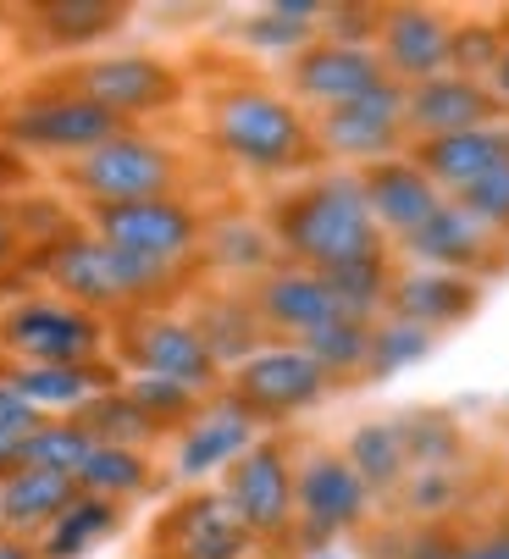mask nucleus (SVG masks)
<instances>
[{
    "label": "nucleus",
    "instance_id": "28",
    "mask_svg": "<svg viewBox=\"0 0 509 559\" xmlns=\"http://www.w3.org/2000/svg\"><path fill=\"white\" fill-rule=\"evenodd\" d=\"M90 449H95V438L83 432L78 421H45L39 432L23 438V465L28 471H56V476H72V483H78Z\"/></svg>",
    "mask_w": 509,
    "mask_h": 559
},
{
    "label": "nucleus",
    "instance_id": "7",
    "mask_svg": "<svg viewBox=\"0 0 509 559\" xmlns=\"http://www.w3.org/2000/svg\"><path fill=\"white\" fill-rule=\"evenodd\" d=\"M227 510L249 537H277L294 521V471L277 443H254L227 471Z\"/></svg>",
    "mask_w": 509,
    "mask_h": 559
},
{
    "label": "nucleus",
    "instance_id": "15",
    "mask_svg": "<svg viewBox=\"0 0 509 559\" xmlns=\"http://www.w3.org/2000/svg\"><path fill=\"white\" fill-rule=\"evenodd\" d=\"M294 84H299L305 100H316V106L332 111V106H350V100L371 95V90L382 84V67H377V56L360 50V45H316V50L299 56Z\"/></svg>",
    "mask_w": 509,
    "mask_h": 559
},
{
    "label": "nucleus",
    "instance_id": "1",
    "mask_svg": "<svg viewBox=\"0 0 509 559\" xmlns=\"http://www.w3.org/2000/svg\"><path fill=\"white\" fill-rule=\"evenodd\" d=\"M283 238L305 261V272H321V277L360 261H382V227L355 178H327L310 194H299L294 211L283 216Z\"/></svg>",
    "mask_w": 509,
    "mask_h": 559
},
{
    "label": "nucleus",
    "instance_id": "14",
    "mask_svg": "<svg viewBox=\"0 0 509 559\" xmlns=\"http://www.w3.org/2000/svg\"><path fill=\"white\" fill-rule=\"evenodd\" d=\"M83 95L95 106H106L111 117H128V111H155L178 95V78L166 72L161 61L150 56H117V61H95L83 67Z\"/></svg>",
    "mask_w": 509,
    "mask_h": 559
},
{
    "label": "nucleus",
    "instance_id": "40",
    "mask_svg": "<svg viewBox=\"0 0 509 559\" xmlns=\"http://www.w3.org/2000/svg\"><path fill=\"white\" fill-rule=\"evenodd\" d=\"M460 554H465V543H454V537L438 532V526H433V532H421V537L404 548V559H460Z\"/></svg>",
    "mask_w": 509,
    "mask_h": 559
},
{
    "label": "nucleus",
    "instance_id": "34",
    "mask_svg": "<svg viewBox=\"0 0 509 559\" xmlns=\"http://www.w3.org/2000/svg\"><path fill=\"white\" fill-rule=\"evenodd\" d=\"M310 17H321V7H310V0H288V7H272L267 17H254L244 34L254 45H267V50H288L310 34Z\"/></svg>",
    "mask_w": 509,
    "mask_h": 559
},
{
    "label": "nucleus",
    "instance_id": "29",
    "mask_svg": "<svg viewBox=\"0 0 509 559\" xmlns=\"http://www.w3.org/2000/svg\"><path fill=\"white\" fill-rule=\"evenodd\" d=\"M144 460L133 449H117V443H95L90 460L78 471V488L95 493V499H122V493H139L144 488Z\"/></svg>",
    "mask_w": 509,
    "mask_h": 559
},
{
    "label": "nucleus",
    "instance_id": "10",
    "mask_svg": "<svg viewBox=\"0 0 509 559\" xmlns=\"http://www.w3.org/2000/svg\"><path fill=\"white\" fill-rule=\"evenodd\" d=\"M122 117H111L106 106H95L90 95H50V100H28L12 111V133L23 144H45V150H83L117 139Z\"/></svg>",
    "mask_w": 509,
    "mask_h": 559
},
{
    "label": "nucleus",
    "instance_id": "11",
    "mask_svg": "<svg viewBox=\"0 0 509 559\" xmlns=\"http://www.w3.org/2000/svg\"><path fill=\"white\" fill-rule=\"evenodd\" d=\"M404 106H410V95L382 78L371 95H360V100H350V106H332V111L321 117V144H327L332 155H355V162L388 155L393 139H399V128H404Z\"/></svg>",
    "mask_w": 509,
    "mask_h": 559
},
{
    "label": "nucleus",
    "instance_id": "44",
    "mask_svg": "<svg viewBox=\"0 0 509 559\" xmlns=\"http://www.w3.org/2000/svg\"><path fill=\"white\" fill-rule=\"evenodd\" d=\"M493 90H498V100H509V50H504L498 67H493Z\"/></svg>",
    "mask_w": 509,
    "mask_h": 559
},
{
    "label": "nucleus",
    "instance_id": "46",
    "mask_svg": "<svg viewBox=\"0 0 509 559\" xmlns=\"http://www.w3.org/2000/svg\"><path fill=\"white\" fill-rule=\"evenodd\" d=\"M0 559H34V548H23V543H0Z\"/></svg>",
    "mask_w": 509,
    "mask_h": 559
},
{
    "label": "nucleus",
    "instance_id": "12",
    "mask_svg": "<svg viewBox=\"0 0 509 559\" xmlns=\"http://www.w3.org/2000/svg\"><path fill=\"white\" fill-rule=\"evenodd\" d=\"M128 355L144 366V377H166L189 393L216 382V355L205 349L200 328H189V322H139L128 333Z\"/></svg>",
    "mask_w": 509,
    "mask_h": 559
},
{
    "label": "nucleus",
    "instance_id": "13",
    "mask_svg": "<svg viewBox=\"0 0 509 559\" xmlns=\"http://www.w3.org/2000/svg\"><path fill=\"white\" fill-rule=\"evenodd\" d=\"M382 50H388V67L410 84H433L449 67V50H454V28L427 12V7H399L382 17Z\"/></svg>",
    "mask_w": 509,
    "mask_h": 559
},
{
    "label": "nucleus",
    "instance_id": "6",
    "mask_svg": "<svg viewBox=\"0 0 509 559\" xmlns=\"http://www.w3.org/2000/svg\"><path fill=\"white\" fill-rule=\"evenodd\" d=\"M7 349L28 355V366H83L100 349V322L61 299H28L7 316Z\"/></svg>",
    "mask_w": 509,
    "mask_h": 559
},
{
    "label": "nucleus",
    "instance_id": "37",
    "mask_svg": "<svg viewBox=\"0 0 509 559\" xmlns=\"http://www.w3.org/2000/svg\"><path fill=\"white\" fill-rule=\"evenodd\" d=\"M498 56H504V45H498V34H493L487 23L454 28V50H449V67H460V78H471V72H493V67H498Z\"/></svg>",
    "mask_w": 509,
    "mask_h": 559
},
{
    "label": "nucleus",
    "instance_id": "23",
    "mask_svg": "<svg viewBox=\"0 0 509 559\" xmlns=\"http://www.w3.org/2000/svg\"><path fill=\"white\" fill-rule=\"evenodd\" d=\"M261 310H267V322L294 328V333L305 338V333H316L321 322H332L338 299H332V288H327L321 272H277V277H267V288H261Z\"/></svg>",
    "mask_w": 509,
    "mask_h": 559
},
{
    "label": "nucleus",
    "instance_id": "27",
    "mask_svg": "<svg viewBox=\"0 0 509 559\" xmlns=\"http://www.w3.org/2000/svg\"><path fill=\"white\" fill-rule=\"evenodd\" d=\"M350 465L366 488H393L410 471V449H404V427L399 421H366L350 438Z\"/></svg>",
    "mask_w": 509,
    "mask_h": 559
},
{
    "label": "nucleus",
    "instance_id": "19",
    "mask_svg": "<svg viewBox=\"0 0 509 559\" xmlns=\"http://www.w3.org/2000/svg\"><path fill=\"white\" fill-rule=\"evenodd\" d=\"M254 449V421L244 405H216L205 416H194V427L184 432L178 443V476H189V483H200V476L211 471H233L244 454Z\"/></svg>",
    "mask_w": 509,
    "mask_h": 559
},
{
    "label": "nucleus",
    "instance_id": "21",
    "mask_svg": "<svg viewBox=\"0 0 509 559\" xmlns=\"http://www.w3.org/2000/svg\"><path fill=\"white\" fill-rule=\"evenodd\" d=\"M72 499H78V483H72V476L17 465V471L7 476V483H0V526H17V532L50 526Z\"/></svg>",
    "mask_w": 509,
    "mask_h": 559
},
{
    "label": "nucleus",
    "instance_id": "22",
    "mask_svg": "<svg viewBox=\"0 0 509 559\" xmlns=\"http://www.w3.org/2000/svg\"><path fill=\"white\" fill-rule=\"evenodd\" d=\"M393 305H399V322H415L433 333V328H449L460 316H471L476 288L460 272H415L393 288Z\"/></svg>",
    "mask_w": 509,
    "mask_h": 559
},
{
    "label": "nucleus",
    "instance_id": "20",
    "mask_svg": "<svg viewBox=\"0 0 509 559\" xmlns=\"http://www.w3.org/2000/svg\"><path fill=\"white\" fill-rule=\"evenodd\" d=\"M166 543H173V559H244L249 532L238 526L227 499H194L178 510Z\"/></svg>",
    "mask_w": 509,
    "mask_h": 559
},
{
    "label": "nucleus",
    "instance_id": "26",
    "mask_svg": "<svg viewBox=\"0 0 509 559\" xmlns=\"http://www.w3.org/2000/svg\"><path fill=\"white\" fill-rule=\"evenodd\" d=\"M111 526H117V504H111V499L78 493V499L45 526V559H78V554H90Z\"/></svg>",
    "mask_w": 509,
    "mask_h": 559
},
{
    "label": "nucleus",
    "instance_id": "32",
    "mask_svg": "<svg viewBox=\"0 0 509 559\" xmlns=\"http://www.w3.org/2000/svg\"><path fill=\"white\" fill-rule=\"evenodd\" d=\"M95 443H117V449H133V438L150 432V416L133 405L128 393H106V399H90V416L78 421Z\"/></svg>",
    "mask_w": 509,
    "mask_h": 559
},
{
    "label": "nucleus",
    "instance_id": "42",
    "mask_svg": "<svg viewBox=\"0 0 509 559\" xmlns=\"http://www.w3.org/2000/svg\"><path fill=\"white\" fill-rule=\"evenodd\" d=\"M332 17H338V23H332V34H338L332 45H350V34L360 39V34L371 28V12H366V7H360V12H332Z\"/></svg>",
    "mask_w": 509,
    "mask_h": 559
},
{
    "label": "nucleus",
    "instance_id": "24",
    "mask_svg": "<svg viewBox=\"0 0 509 559\" xmlns=\"http://www.w3.org/2000/svg\"><path fill=\"white\" fill-rule=\"evenodd\" d=\"M404 245H410V255H421L433 272H454V266H471L482 255V227L460 205H438L427 222L404 238Z\"/></svg>",
    "mask_w": 509,
    "mask_h": 559
},
{
    "label": "nucleus",
    "instance_id": "30",
    "mask_svg": "<svg viewBox=\"0 0 509 559\" xmlns=\"http://www.w3.org/2000/svg\"><path fill=\"white\" fill-rule=\"evenodd\" d=\"M327 377L332 371H355V366H366V355H371V328L366 322H350V316H332V322H321L316 333H305V344H299Z\"/></svg>",
    "mask_w": 509,
    "mask_h": 559
},
{
    "label": "nucleus",
    "instance_id": "33",
    "mask_svg": "<svg viewBox=\"0 0 509 559\" xmlns=\"http://www.w3.org/2000/svg\"><path fill=\"white\" fill-rule=\"evenodd\" d=\"M427 349H433V333H427V328H415V322H388V328L371 333L366 371H371V377H393V371L415 366Z\"/></svg>",
    "mask_w": 509,
    "mask_h": 559
},
{
    "label": "nucleus",
    "instance_id": "18",
    "mask_svg": "<svg viewBox=\"0 0 509 559\" xmlns=\"http://www.w3.org/2000/svg\"><path fill=\"white\" fill-rule=\"evenodd\" d=\"M509 162V133L498 128H471V133H449V139H427L415 155V167L427 173L438 189H471L476 178H487L493 167Z\"/></svg>",
    "mask_w": 509,
    "mask_h": 559
},
{
    "label": "nucleus",
    "instance_id": "25",
    "mask_svg": "<svg viewBox=\"0 0 509 559\" xmlns=\"http://www.w3.org/2000/svg\"><path fill=\"white\" fill-rule=\"evenodd\" d=\"M12 382L39 416L45 411H78V405H90V399H100V371H90V366H23V371H12Z\"/></svg>",
    "mask_w": 509,
    "mask_h": 559
},
{
    "label": "nucleus",
    "instance_id": "16",
    "mask_svg": "<svg viewBox=\"0 0 509 559\" xmlns=\"http://www.w3.org/2000/svg\"><path fill=\"white\" fill-rule=\"evenodd\" d=\"M404 122L421 128L427 139L471 133V128H487L493 122V95L476 84V78L443 72V78H433V84H415V95L404 106Z\"/></svg>",
    "mask_w": 509,
    "mask_h": 559
},
{
    "label": "nucleus",
    "instance_id": "2",
    "mask_svg": "<svg viewBox=\"0 0 509 559\" xmlns=\"http://www.w3.org/2000/svg\"><path fill=\"white\" fill-rule=\"evenodd\" d=\"M211 133L216 144L244 167H261V173H283V167H299L305 162V122L288 100L267 95V90H233L216 100V117H211Z\"/></svg>",
    "mask_w": 509,
    "mask_h": 559
},
{
    "label": "nucleus",
    "instance_id": "5",
    "mask_svg": "<svg viewBox=\"0 0 509 559\" xmlns=\"http://www.w3.org/2000/svg\"><path fill=\"white\" fill-rule=\"evenodd\" d=\"M100 222V238L111 250L144 261V266H161L173 272V261H184L194 250V216L178 205V200H133V205H100L95 211Z\"/></svg>",
    "mask_w": 509,
    "mask_h": 559
},
{
    "label": "nucleus",
    "instance_id": "8",
    "mask_svg": "<svg viewBox=\"0 0 509 559\" xmlns=\"http://www.w3.org/2000/svg\"><path fill=\"white\" fill-rule=\"evenodd\" d=\"M327 388V371L305 355V349H254L238 366V405L254 416H288L316 405Z\"/></svg>",
    "mask_w": 509,
    "mask_h": 559
},
{
    "label": "nucleus",
    "instance_id": "43",
    "mask_svg": "<svg viewBox=\"0 0 509 559\" xmlns=\"http://www.w3.org/2000/svg\"><path fill=\"white\" fill-rule=\"evenodd\" d=\"M17 465H23V438H12V432H0V471L12 476Z\"/></svg>",
    "mask_w": 509,
    "mask_h": 559
},
{
    "label": "nucleus",
    "instance_id": "31",
    "mask_svg": "<svg viewBox=\"0 0 509 559\" xmlns=\"http://www.w3.org/2000/svg\"><path fill=\"white\" fill-rule=\"evenodd\" d=\"M327 288L338 299V316L366 322V316L388 299V272H382V261H360V266H344V272H327Z\"/></svg>",
    "mask_w": 509,
    "mask_h": 559
},
{
    "label": "nucleus",
    "instance_id": "38",
    "mask_svg": "<svg viewBox=\"0 0 509 559\" xmlns=\"http://www.w3.org/2000/svg\"><path fill=\"white\" fill-rule=\"evenodd\" d=\"M45 28L61 34V39H95V34L117 28V12L111 7H50Z\"/></svg>",
    "mask_w": 509,
    "mask_h": 559
},
{
    "label": "nucleus",
    "instance_id": "35",
    "mask_svg": "<svg viewBox=\"0 0 509 559\" xmlns=\"http://www.w3.org/2000/svg\"><path fill=\"white\" fill-rule=\"evenodd\" d=\"M460 211L476 227H509V162L493 167L487 178H476L471 189H460Z\"/></svg>",
    "mask_w": 509,
    "mask_h": 559
},
{
    "label": "nucleus",
    "instance_id": "9",
    "mask_svg": "<svg viewBox=\"0 0 509 559\" xmlns=\"http://www.w3.org/2000/svg\"><path fill=\"white\" fill-rule=\"evenodd\" d=\"M366 499H371V488L355 476V465L338 460V454H316L294 476V515L316 537H332V532L355 526L366 515Z\"/></svg>",
    "mask_w": 509,
    "mask_h": 559
},
{
    "label": "nucleus",
    "instance_id": "41",
    "mask_svg": "<svg viewBox=\"0 0 509 559\" xmlns=\"http://www.w3.org/2000/svg\"><path fill=\"white\" fill-rule=\"evenodd\" d=\"M460 559H509V532H487V537L465 543Z\"/></svg>",
    "mask_w": 509,
    "mask_h": 559
},
{
    "label": "nucleus",
    "instance_id": "4",
    "mask_svg": "<svg viewBox=\"0 0 509 559\" xmlns=\"http://www.w3.org/2000/svg\"><path fill=\"white\" fill-rule=\"evenodd\" d=\"M72 178L90 189L100 205H133V200H161L173 183V155L150 139L117 133L106 144H95L90 155H78Z\"/></svg>",
    "mask_w": 509,
    "mask_h": 559
},
{
    "label": "nucleus",
    "instance_id": "3",
    "mask_svg": "<svg viewBox=\"0 0 509 559\" xmlns=\"http://www.w3.org/2000/svg\"><path fill=\"white\" fill-rule=\"evenodd\" d=\"M45 272L78 305H128V299L150 294L166 277L161 266H144V261L111 250L106 238H61V245L45 255Z\"/></svg>",
    "mask_w": 509,
    "mask_h": 559
},
{
    "label": "nucleus",
    "instance_id": "45",
    "mask_svg": "<svg viewBox=\"0 0 509 559\" xmlns=\"http://www.w3.org/2000/svg\"><path fill=\"white\" fill-rule=\"evenodd\" d=\"M12 250H17V233H12V222H7V216H0V266L12 261Z\"/></svg>",
    "mask_w": 509,
    "mask_h": 559
},
{
    "label": "nucleus",
    "instance_id": "39",
    "mask_svg": "<svg viewBox=\"0 0 509 559\" xmlns=\"http://www.w3.org/2000/svg\"><path fill=\"white\" fill-rule=\"evenodd\" d=\"M45 427V416L28 405V399L17 393V382L12 377H0V432H12V438H28V432H39Z\"/></svg>",
    "mask_w": 509,
    "mask_h": 559
},
{
    "label": "nucleus",
    "instance_id": "36",
    "mask_svg": "<svg viewBox=\"0 0 509 559\" xmlns=\"http://www.w3.org/2000/svg\"><path fill=\"white\" fill-rule=\"evenodd\" d=\"M128 399L150 416V427H155V421H166V416H184V411L194 405V393H189V388H178V382H166V377H133Z\"/></svg>",
    "mask_w": 509,
    "mask_h": 559
},
{
    "label": "nucleus",
    "instance_id": "17",
    "mask_svg": "<svg viewBox=\"0 0 509 559\" xmlns=\"http://www.w3.org/2000/svg\"><path fill=\"white\" fill-rule=\"evenodd\" d=\"M360 189H366V205H371L377 227H393V233H404V238L443 205L438 183L421 173L415 162H382V167L366 173Z\"/></svg>",
    "mask_w": 509,
    "mask_h": 559
},
{
    "label": "nucleus",
    "instance_id": "47",
    "mask_svg": "<svg viewBox=\"0 0 509 559\" xmlns=\"http://www.w3.org/2000/svg\"><path fill=\"white\" fill-rule=\"evenodd\" d=\"M310 559H350V554H338V548H321V554H310Z\"/></svg>",
    "mask_w": 509,
    "mask_h": 559
}]
</instances>
